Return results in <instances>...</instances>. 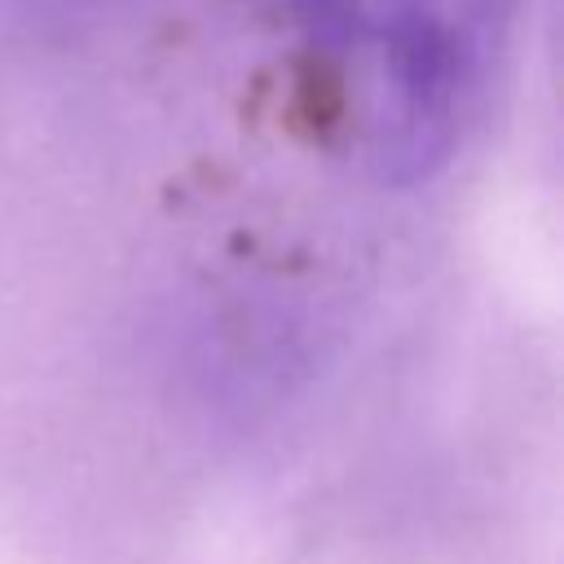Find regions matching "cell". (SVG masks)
I'll return each instance as SVG.
<instances>
[{"instance_id":"6da1fadb","label":"cell","mask_w":564,"mask_h":564,"mask_svg":"<svg viewBox=\"0 0 564 564\" xmlns=\"http://www.w3.org/2000/svg\"><path fill=\"white\" fill-rule=\"evenodd\" d=\"M370 163L419 176L476 115L511 0H282Z\"/></svg>"}]
</instances>
